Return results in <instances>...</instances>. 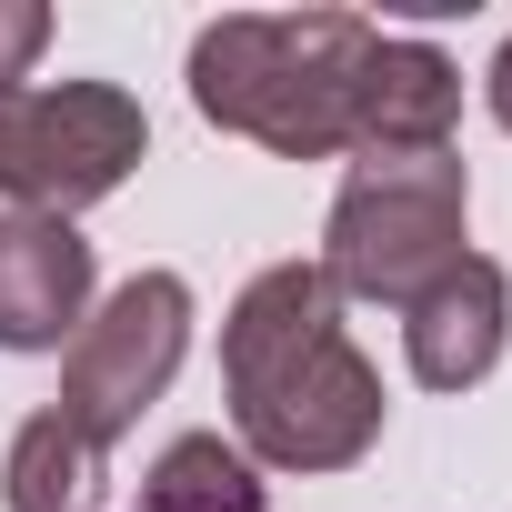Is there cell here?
Here are the masks:
<instances>
[{"label": "cell", "instance_id": "6da1fadb", "mask_svg": "<svg viewBox=\"0 0 512 512\" xmlns=\"http://www.w3.org/2000/svg\"><path fill=\"white\" fill-rule=\"evenodd\" d=\"M221 392L251 472H352L392 412L322 262H272L241 282L221 322Z\"/></svg>", "mask_w": 512, "mask_h": 512}, {"label": "cell", "instance_id": "7a4b0ae2", "mask_svg": "<svg viewBox=\"0 0 512 512\" xmlns=\"http://www.w3.org/2000/svg\"><path fill=\"white\" fill-rule=\"evenodd\" d=\"M372 51L362 11H231L191 41V111L272 161H342L372 121Z\"/></svg>", "mask_w": 512, "mask_h": 512}, {"label": "cell", "instance_id": "3957f363", "mask_svg": "<svg viewBox=\"0 0 512 512\" xmlns=\"http://www.w3.org/2000/svg\"><path fill=\"white\" fill-rule=\"evenodd\" d=\"M462 221H472V171L462 151H352L332 221H322V272L342 302L412 312L452 262H462Z\"/></svg>", "mask_w": 512, "mask_h": 512}, {"label": "cell", "instance_id": "277c9868", "mask_svg": "<svg viewBox=\"0 0 512 512\" xmlns=\"http://www.w3.org/2000/svg\"><path fill=\"white\" fill-rule=\"evenodd\" d=\"M151 151V121L121 81H11L0 91V201L71 221L111 201Z\"/></svg>", "mask_w": 512, "mask_h": 512}, {"label": "cell", "instance_id": "5b68a950", "mask_svg": "<svg viewBox=\"0 0 512 512\" xmlns=\"http://www.w3.org/2000/svg\"><path fill=\"white\" fill-rule=\"evenodd\" d=\"M181 352H191V282L181 272H131L111 302H91V322L71 332V352H61V422H81L101 452L171 392V372H181Z\"/></svg>", "mask_w": 512, "mask_h": 512}, {"label": "cell", "instance_id": "8992f818", "mask_svg": "<svg viewBox=\"0 0 512 512\" xmlns=\"http://www.w3.org/2000/svg\"><path fill=\"white\" fill-rule=\"evenodd\" d=\"M91 241L71 221L11 211L0 221V352H71L91 322Z\"/></svg>", "mask_w": 512, "mask_h": 512}, {"label": "cell", "instance_id": "52a82bcc", "mask_svg": "<svg viewBox=\"0 0 512 512\" xmlns=\"http://www.w3.org/2000/svg\"><path fill=\"white\" fill-rule=\"evenodd\" d=\"M502 342H512V282H502V262H482V251H462V262L402 312V362H412L422 392L492 382Z\"/></svg>", "mask_w": 512, "mask_h": 512}, {"label": "cell", "instance_id": "ba28073f", "mask_svg": "<svg viewBox=\"0 0 512 512\" xmlns=\"http://www.w3.org/2000/svg\"><path fill=\"white\" fill-rule=\"evenodd\" d=\"M462 121V71L412 41V31H382L372 51V121H362V151H442Z\"/></svg>", "mask_w": 512, "mask_h": 512}, {"label": "cell", "instance_id": "9c48e42d", "mask_svg": "<svg viewBox=\"0 0 512 512\" xmlns=\"http://www.w3.org/2000/svg\"><path fill=\"white\" fill-rule=\"evenodd\" d=\"M0 502H11V512H101V502H111V452H101L81 422H61V412L41 402V412L11 432Z\"/></svg>", "mask_w": 512, "mask_h": 512}, {"label": "cell", "instance_id": "30bf717a", "mask_svg": "<svg viewBox=\"0 0 512 512\" xmlns=\"http://www.w3.org/2000/svg\"><path fill=\"white\" fill-rule=\"evenodd\" d=\"M131 512H272V492H262V472H251L241 442L181 432V442L141 472V502H131Z\"/></svg>", "mask_w": 512, "mask_h": 512}, {"label": "cell", "instance_id": "8fae6325", "mask_svg": "<svg viewBox=\"0 0 512 512\" xmlns=\"http://www.w3.org/2000/svg\"><path fill=\"white\" fill-rule=\"evenodd\" d=\"M41 41H51V11H41V0H0V91L31 81Z\"/></svg>", "mask_w": 512, "mask_h": 512}, {"label": "cell", "instance_id": "7c38bea8", "mask_svg": "<svg viewBox=\"0 0 512 512\" xmlns=\"http://www.w3.org/2000/svg\"><path fill=\"white\" fill-rule=\"evenodd\" d=\"M482 101H492V121H502V131H512V41H502V51H492V71H482Z\"/></svg>", "mask_w": 512, "mask_h": 512}]
</instances>
